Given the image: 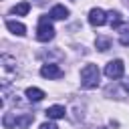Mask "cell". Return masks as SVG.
I'll use <instances>...</instances> for the list:
<instances>
[{
	"mask_svg": "<svg viewBox=\"0 0 129 129\" xmlns=\"http://www.w3.org/2000/svg\"><path fill=\"white\" fill-rule=\"evenodd\" d=\"M48 16H50L52 20H64V18L69 16V8H67V6H62V4H56V6H52V8H50Z\"/></svg>",
	"mask_w": 129,
	"mask_h": 129,
	"instance_id": "obj_6",
	"label": "cell"
},
{
	"mask_svg": "<svg viewBox=\"0 0 129 129\" xmlns=\"http://www.w3.org/2000/svg\"><path fill=\"white\" fill-rule=\"evenodd\" d=\"M123 89L129 93V79H127V81H123Z\"/></svg>",
	"mask_w": 129,
	"mask_h": 129,
	"instance_id": "obj_17",
	"label": "cell"
},
{
	"mask_svg": "<svg viewBox=\"0 0 129 129\" xmlns=\"http://www.w3.org/2000/svg\"><path fill=\"white\" fill-rule=\"evenodd\" d=\"M50 20H52L50 16H40V20H38L36 38H38L40 42H48V40H52V38H54V26H52V22H50Z\"/></svg>",
	"mask_w": 129,
	"mask_h": 129,
	"instance_id": "obj_2",
	"label": "cell"
},
{
	"mask_svg": "<svg viewBox=\"0 0 129 129\" xmlns=\"http://www.w3.org/2000/svg\"><path fill=\"white\" fill-rule=\"evenodd\" d=\"M89 22H91L93 26H103V24L107 22V14H105V10H101V8H93V10L89 12Z\"/></svg>",
	"mask_w": 129,
	"mask_h": 129,
	"instance_id": "obj_5",
	"label": "cell"
},
{
	"mask_svg": "<svg viewBox=\"0 0 129 129\" xmlns=\"http://www.w3.org/2000/svg\"><path fill=\"white\" fill-rule=\"evenodd\" d=\"M40 75H42L44 79H60L64 73H62V69H60L58 64L46 62V64H42V69H40Z\"/></svg>",
	"mask_w": 129,
	"mask_h": 129,
	"instance_id": "obj_4",
	"label": "cell"
},
{
	"mask_svg": "<svg viewBox=\"0 0 129 129\" xmlns=\"http://www.w3.org/2000/svg\"><path fill=\"white\" fill-rule=\"evenodd\" d=\"M6 28L16 36H24L26 34V26L22 22H18V20H6Z\"/></svg>",
	"mask_w": 129,
	"mask_h": 129,
	"instance_id": "obj_7",
	"label": "cell"
},
{
	"mask_svg": "<svg viewBox=\"0 0 129 129\" xmlns=\"http://www.w3.org/2000/svg\"><path fill=\"white\" fill-rule=\"evenodd\" d=\"M38 129H58V127H56V125H54L52 121H46V123H42V125H40Z\"/></svg>",
	"mask_w": 129,
	"mask_h": 129,
	"instance_id": "obj_16",
	"label": "cell"
},
{
	"mask_svg": "<svg viewBox=\"0 0 129 129\" xmlns=\"http://www.w3.org/2000/svg\"><path fill=\"white\" fill-rule=\"evenodd\" d=\"M26 97H28V101L38 103V101H42L46 95H44V91L38 89V87H28V89H26Z\"/></svg>",
	"mask_w": 129,
	"mask_h": 129,
	"instance_id": "obj_9",
	"label": "cell"
},
{
	"mask_svg": "<svg viewBox=\"0 0 129 129\" xmlns=\"http://www.w3.org/2000/svg\"><path fill=\"white\" fill-rule=\"evenodd\" d=\"M123 73H125V64H123V60H121V58L109 60V62L105 64V75H107L109 79H121V77H123Z\"/></svg>",
	"mask_w": 129,
	"mask_h": 129,
	"instance_id": "obj_3",
	"label": "cell"
},
{
	"mask_svg": "<svg viewBox=\"0 0 129 129\" xmlns=\"http://www.w3.org/2000/svg\"><path fill=\"white\" fill-rule=\"evenodd\" d=\"M101 81V71L97 64H85L81 71V87L83 89H95L99 87Z\"/></svg>",
	"mask_w": 129,
	"mask_h": 129,
	"instance_id": "obj_1",
	"label": "cell"
},
{
	"mask_svg": "<svg viewBox=\"0 0 129 129\" xmlns=\"http://www.w3.org/2000/svg\"><path fill=\"white\" fill-rule=\"evenodd\" d=\"M95 46H97V50L105 52V50H109V48H111V38H107V36H97Z\"/></svg>",
	"mask_w": 129,
	"mask_h": 129,
	"instance_id": "obj_11",
	"label": "cell"
},
{
	"mask_svg": "<svg viewBox=\"0 0 129 129\" xmlns=\"http://www.w3.org/2000/svg\"><path fill=\"white\" fill-rule=\"evenodd\" d=\"M28 10H30V4L28 2H20V4L12 6V14H16V16H26Z\"/></svg>",
	"mask_w": 129,
	"mask_h": 129,
	"instance_id": "obj_12",
	"label": "cell"
},
{
	"mask_svg": "<svg viewBox=\"0 0 129 129\" xmlns=\"http://www.w3.org/2000/svg\"><path fill=\"white\" fill-rule=\"evenodd\" d=\"M14 125H16V117H14L12 113H6V115H4V127H6V129H12Z\"/></svg>",
	"mask_w": 129,
	"mask_h": 129,
	"instance_id": "obj_14",
	"label": "cell"
},
{
	"mask_svg": "<svg viewBox=\"0 0 129 129\" xmlns=\"http://www.w3.org/2000/svg\"><path fill=\"white\" fill-rule=\"evenodd\" d=\"M32 121H34V115H32V113H26V115H22V117H16V125H18L20 129H26Z\"/></svg>",
	"mask_w": 129,
	"mask_h": 129,
	"instance_id": "obj_13",
	"label": "cell"
},
{
	"mask_svg": "<svg viewBox=\"0 0 129 129\" xmlns=\"http://www.w3.org/2000/svg\"><path fill=\"white\" fill-rule=\"evenodd\" d=\"M119 42L123 46H129V28H123L121 34H119Z\"/></svg>",
	"mask_w": 129,
	"mask_h": 129,
	"instance_id": "obj_15",
	"label": "cell"
},
{
	"mask_svg": "<svg viewBox=\"0 0 129 129\" xmlns=\"http://www.w3.org/2000/svg\"><path fill=\"white\" fill-rule=\"evenodd\" d=\"M44 113H46L48 119H62V117L67 115V109H64L62 105H52V107H48Z\"/></svg>",
	"mask_w": 129,
	"mask_h": 129,
	"instance_id": "obj_8",
	"label": "cell"
},
{
	"mask_svg": "<svg viewBox=\"0 0 129 129\" xmlns=\"http://www.w3.org/2000/svg\"><path fill=\"white\" fill-rule=\"evenodd\" d=\"M107 16H109V24H111V28H121L123 18H121V12H119V10H111Z\"/></svg>",
	"mask_w": 129,
	"mask_h": 129,
	"instance_id": "obj_10",
	"label": "cell"
}]
</instances>
